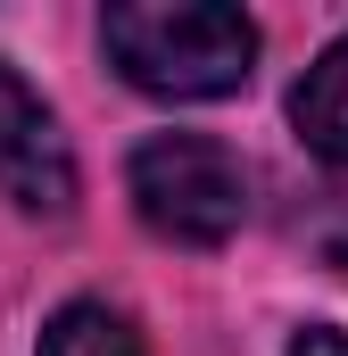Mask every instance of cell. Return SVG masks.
<instances>
[{"label":"cell","mask_w":348,"mask_h":356,"mask_svg":"<svg viewBox=\"0 0 348 356\" xmlns=\"http://www.w3.org/2000/svg\"><path fill=\"white\" fill-rule=\"evenodd\" d=\"M116 75L150 99H224L249 83L258 25L224 0H116L100 17Z\"/></svg>","instance_id":"obj_1"},{"label":"cell","mask_w":348,"mask_h":356,"mask_svg":"<svg viewBox=\"0 0 348 356\" xmlns=\"http://www.w3.org/2000/svg\"><path fill=\"white\" fill-rule=\"evenodd\" d=\"M290 356H348V332L315 323V332H299V340H290Z\"/></svg>","instance_id":"obj_6"},{"label":"cell","mask_w":348,"mask_h":356,"mask_svg":"<svg viewBox=\"0 0 348 356\" xmlns=\"http://www.w3.org/2000/svg\"><path fill=\"white\" fill-rule=\"evenodd\" d=\"M125 191H133V216L174 241V249H224L249 216V175L224 141L207 133H158L133 149L125 166Z\"/></svg>","instance_id":"obj_2"},{"label":"cell","mask_w":348,"mask_h":356,"mask_svg":"<svg viewBox=\"0 0 348 356\" xmlns=\"http://www.w3.org/2000/svg\"><path fill=\"white\" fill-rule=\"evenodd\" d=\"M33 356H141V332H133L108 298H75V307L50 315V332H42Z\"/></svg>","instance_id":"obj_5"},{"label":"cell","mask_w":348,"mask_h":356,"mask_svg":"<svg viewBox=\"0 0 348 356\" xmlns=\"http://www.w3.org/2000/svg\"><path fill=\"white\" fill-rule=\"evenodd\" d=\"M290 124H299V141H307L315 158L348 166V33L299 75V91H290Z\"/></svg>","instance_id":"obj_4"},{"label":"cell","mask_w":348,"mask_h":356,"mask_svg":"<svg viewBox=\"0 0 348 356\" xmlns=\"http://www.w3.org/2000/svg\"><path fill=\"white\" fill-rule=\"evenodd\" d=\"M0 199L25 216H67L75 207V149L58 116L33 99L25 75L0 67Z\"/></svg>","instance_id":"obj_3"}]
</instances>
